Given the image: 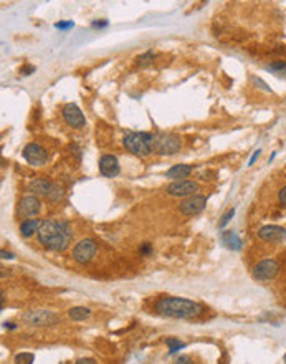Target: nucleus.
I'll return each mask as SVG.
<instances>
[{
	"label": "nucleus",
	"instance_id": "nucleus-1",
	"mask_svg": "<svg viewBox=\"0 0 286 364\" xmlns=\"http://www.w3.org/2000/svg\"><path fill=\"white\" fill-rule=\"evenodd\" d=\"M36 237L46 250L63 252L71 243L73 232L68 222L60 220V218H48V220L41 222Z\"/></svg>",
	"mask_w": 286,
	"mask_h": 364
},
{
	"label": "nucleus",
	"instance_id": "nucleus-2",
	"mask_svg": "<svg viewBox=\"0 0 286 364\" xmlns=\"http://www.w3.org/2000/svg\"><path fill=\"white\" fill-rule=\"evenodd\" d=\"M154 310L159 315L167 316V318H177V320H192L202 315L204 308L192 300L177 298V296H167L160 298L154 305Z\"/></svg>",
	"mask_w": 286,
	"mask_h": 364
},
{
	"label": "nucleus",
	"instance_id": "nucleus-3",
	"mask_svg": "<svg viewBox=\"0 0 286 364\" xmlns=\"http://www.w3.org/2000/svg\"><path fill=\"white\" fill-rule=\"evenodd\" d=\"M154 139L155 134L150 133H126L123 138V144L134 156L147 158L154 153Z\"/></svg>",
	"mask_w": 286,
	"mask_h": 364
},
{
	"label": "nucleus",
	"instance_id": "nucleus-4",
	"mask_svg": "<svg viewBox=\"0 0 286 364\" xmlns=\"http://www.w3.org/2000/svg\"><path fill=\"white\" fill-rule=\"evenodd\" d=\"M28 192H33V195H43L51 202H56L63 197V189L46 178L33 179L28 184Z\"/></svg>",
	"mask_w": 286,
	"mask_h": 364
},
{
	"label": "nucleus",
	"instance_id": "nucleus-5",
	"mask_svg": "<svg viewBox=\"0 0 286 364\" xmlns=\"http://www.w3.org/2000/svg\"><path fill=\"white\" fill-rule=\"evenodd\" d=\"M182 148L180 138L170 133H159L154 139V153L160 156H172L179 153Z\"/></svg>",
	"mask_w": 286,
	"mask_h": 364
},
{
	"label": "nucleus",
	"instance_id": "nucleus-6",
	"mask_svg": "<svg viewBox=\"0 0 286 364\" xmlns=\"http://www.w3.org/2000/svg\"><path fill=\"white\" fill-rule=\"evenodd\" d=\"M98 250V243L93 238H83L81 242H78L75 248H73V260L76 263H88L91 262V258L95 257Z\"/></svg>",
	"mask_w": 286,
	"mask_h": 364
},
{
	"label": "nucleus",
	"instance_id": "nucleus-7",
	"mask_svg": "<svg viewBox=\"0 0 286 364\" xmlns=\"http://www.w3.org/2000/svg\"><path fill=\"white\" fill-rule=\"evenodd\" d=\"M23 321L32 326H51L58 321V316L48 310H32L23 315Z\"/></svg>",
	"mask_w": 286,
	"mask_h": 364
},
{
	"label": "nucleus",
	"instance_id": "nucleus-8",
	"mask_svg": "<svg viewBox=\"0 0 286 364\" xmlns=\"http://www.w3.org/2000/svg\"><path fill=\"white\" fill-rule=\"evenodd\" d=\"M280 272V265L277 260L268 258V260H262L260 263L255 265L253 268V277L258 282H268V280H273Z\"/></svg>",
	"mask_w": 286,
	"mask_h": 364
},
{
	"label": "nucleus",
	"instance_id": "nucleus-9",
	"mask_svg": "<svg viewBox=\"0 0 286 364\" xmlns=\"http://www.w3.org/2000/svg\"><path fill=\"white\" fill-rule=\"evenodd\" d=\"M165 190H167L169 195H174V197H190L194 195V192L199 190V184L195 181H187V179L174 181L172 184L167 185Z\"/></svg>",
	"mask_w": 286,
	"mask_h": 364
},
{
	"label": "nucleus",
	"instance_id": "nucleus-10",
	"mask_svg": "<svg viewBox=\"0 0 286 364\" xmlns=\"http://www.w3.org/2000/svg\"><path fill=\"white\" fill-rule=\"evenodd\" d=\"M205 205H207V197L194 194L190 197H185V199L179 204V209L184 215H195L204 210Z\"/></svg>",
	"mask_w": 286,
	"mask_h": 364
},
{
	"label": "nucleus",
	"instance_id": "nucleus-11",
	"mask_svg": "<svg viewBox=\"0 0 286 364\" xmlns=\"http://www.w3.org/2000/svg\"><path fill=\"white\" fill-rule=\"evenodd\" d=\"M22 156H23V159L32 166H41V164L46 163V159H48L46 151L36 143H30V144L25 146Z\"/></svg>",
	"mask_w": 286,
	"mask_h": 364
},
{
	"label": "nucleus",
	"instance_id": "nucleus-12",
	"mask_svg": "<svg viewBox=\"0 0 286 364\" xmlns=\"http://www.w3.org/2000/svg\"><path fill=\"white\" fill-rule=\"evenodd\" d=\"M63 119L68 126L75 128V129H80L86 124L85 114L81 113V109L76 105H73V103H68V105L63 106Z\"/></svg>",
	"mask_w": 286,
	"mask_h": 364
},
{
	"label": "nucleus",
	"instance_id": "nucleus-13",
	"mask_svg": "<svg viewBox=\"0 0 286 364\" xmlns=\"http://www.w3.org/2000/svg\"><path fill=\"white\" fill-rule=\"evenodd\" d=\"M41 210V202L36 195H25L18 202V214L22 217H36Z\"/></svg>",
	"mask_w": 286,
	"mask_h": 364
},
{
	"label": "nucleus",
	"instance_id": "nucleus-14",
	"mask_svg": "<svg viewBox=\"0 0 286 364\" xmlns=\"http://www.w3.org/2000/svg\"><path fill=\"white\" fill-rule=\"evenodd\" d=\"M258 237L263 242L268 243H280L286 238V228L280 225H265L258 230Z\"/></svg>",
	"mask_w": 286,
	"mask_h": 364
},
{
	"label": "nucleus",
	"instance_id": "nucleus-15",
	"mask_svg": "<svg viewBox=\"0 0 286 364\" xmlns=\"http://www.w3.org/2000/svg\"><path fill=\"white\" fill-rule=\"evenodd\" d=\"M100 173L105 178H116L119 174V163L111 154H105L100 159Z\"/></svg>",
	"mask_w": 286,
	"mask_h": 364
},
{
	"label": "nucleus",
	"instance_id": "nucleus-16",
	"mask_svg": "<svg viewBox=\"0 0 286 364\" xmlns=\"http://www.w3.org/2000/svg\"><path fill=\"white\" fill-rule=\"evenodd\" d=\"M192 174V166H187V164H177V166H172L167 173H165V178L169 179H177V181H182L185 178H189Z\"/></svg>",
	"mask_w": 286,
	"mask_h": 364
},
{
	"label": "nucleus",
	"instance_id": "nucleus-17",
	"mask_svg": "<svg viewBox=\"0 0 286 364\" xmlns=\"http://www.w3.org/2000/svg\"><path fill=\"white\" fill-rule=\"evenodd\" d=\"M220 238H222L223 245H225L227 248H230V250H240V248H242V240H240V237H238L235 232H232V230L222 232Z\"/></svg>",
	"mask_w": 286,
	"mask_h": 364
},
{
	"label": "nucleus",
	"instance_id": "nucleus-18",
	"mask_svg": "<svg viewBox=\"0 0 286 364\" xmlns=\"http://www.w3.org/2000/svg\"><path fill=\"white\" fill-rule=\"evenodd\" d=\"M41 225V222L38 218H25V220L20 223V232H22L23 237H32L33 233H38V228Z\"/></svg>",
	"mask_w": 286,
	"mask_h": 364
},
{
	"label": "nucleus",
	"instance_id": "nucleus-19",
	"mask_svg": "<svg viewBox=\"0 0 286 364\" xmlns=\"http://www.w3.org/2000/svg\"><path fill=\"white\" fill-rule=\"evenodd\" d=\"M68 315H70L71 320L83 321V320H86V318H90V316H91V310L86 308V306H75V308H71L68 311Z\"/></svg>",
	"mask_w": 286,
	"mask_h": 364
},
{
	"label": "nucleus",
	"instance_id": "nucleus-20",
	"mask_svg": "<svg viewBox=\"0 0 286 364\" xmlns=\"http://www.w3.org/2000/svg\"><path fill=\"white\" fill-rule=\"evenodd\" d=\"M35 356L32 353H20L15 356V364H33Z\"/></svg>",
	"mask_w": 286,
	"mask_h": 364
},
{
	"label": "nucleus",
	"instance_id": "nucleus-21",
	"mask_svg": "<svg viewBox=\"0 0 286 364\" xmlns=\"http://www.w3.org/2000/svg\"><path fill=\"white\" fill-rule=\"evenodd\" d=\"M165 343H167V346H169V355H174V353H177L179 350H182V348L185 346L184 343L175 340V338H169Z\"/></svg>",
	"mask_w": 286,
	"mask_h": 364
},
{
	"label": "nucleus",
	"instance_id": "nucleus-22",
	"mask_svg": "<svg viewBox=\"0 0 286 364\" xmlns=\"http://www.w3.org/2000/svg\"><path fill=\"white\" fill-rule=\"evenodd\" d=\"M154 53L152 51H147V53H144V55H141V56H138V65L139 66H145L147 63H150V60L154 58Z\"/></svg>",
	"mask_w": 286,
	"mask_h": 364
},
{
	"label": "nucleus",
	"instance_id": "nucleus-23",
	"mask_svg": "<svg viewBox=\"0 0 286 364\" xmlns=\"http://www.w3.org/2000/svg\"><path fill=\"white\" fill-rule=\"evenodd\" d=\"M233 215H235V209H230V210H227L225 214H223L222 220L218 222V227H220V228H223V227H225L227 223L232 220V217H233Z\"/></svg>",
	"mask_w": 286,
	"mask_h": 364
},
{
	"label": "nucleus",
	"instance_id": "nucleus-24",
	"mask_svg": "<svg viewBox=\"0 0 286 364\" xmlns=\"http://www.w3.org/2000/svg\"><path fill=\"white\" fill-rule=\"evenodd\" d=\"M278 199H280V204H282L283 207H286V185L278 192Z\"/></svg>",
	"mask_w": 286,
	"mask_h": 364
},
{
	"label": "nucleus",
	"instance_id": "nucleus-25",
	"mask_svg": "<svg viewBox=\"0 0 286 364\" xmlns=\"http://www.w3.org/2000/svg\"><path fill=\"white\" fill-rule=\"evenodd\" d=\"M174 364H194V361H192L189 356H179Z\"/></svg>",
	"mask_w": 286,
	"mask_h": 364
},
{
	"label": "nucleus",
	"instance_id": "nucleus-26",
	"mask_svg": "<svg viewBox=\"0 0 286 364\" xmlns=\"http://www.w3.org/2000/svg\"><path fill=\"white\" fill-rule=\"evenodd\" d=\"M35 71V66H32V65H25L22 70H20V73H22V75H30V73H33Z\"/></svg>",
	"mask_w": 286,
	"mask_h": 364
},
{
	"label": "nucleus",
	"instance_id": "nucleus-27",
	"mask_svg": "<svg viewBox=\"0 0 286 364\" xmlns=\"http://www.w3.org/2000/svg\"><path fill=\"white\" fill-rule=\"evenodd\" d=\"M270 68H273V70H283V68H286V63H285V61H277V63L270 65Z\"/></svg>",
	"mask_w": 286,
	"mask_h": 364
},
{
	"label": "nucleus",
	"instance_id": "nucleus-28",
	"mask_svg": "<svg viewBox=\"0 0 286 364\" xmlns=\"http://www.w3.org/2000/svg\"><path fill=\"white\" fill-rule=\"evenodd\" d=\"M55 27H56V28H60V30L71 28V27H73V22H60V23H56Z\"/></svg>",
	"mask_w": 286,
	"mask_h": 364
},
{
	"label": "nucleus",
	"instance_id": "nucleus-29",
	"mask_svg": "<svg viewBox=\"0 0 286 364\" xmlns=\"http://www.w3.org/2000/svg\"><path fill=\"white\" fill-rule=\"evenodd\" d=\"M150 252H152V245H149V243H143V245H141V253L147 255Z\"/></svg>",
	"mask_w": 286,
	"mask_h": 364
},
{
	"label": "nucleus",
	"instance_id": "nucleus-30",
	"mask_svg": "<svg viewBox=\"0 0 286 364\" xmlns=\"http://www.w3.org/2000/svg\"><path fill=\"white\" fill-rule=\"evenodd\" d=\"M76 364H96V361L90 360V358H83V360H78Z\"/></svg>",
	"mask_w": 286,
	"mask_h": 364
},
{
	"label": "nucleus",
	"instance_id": "nucleus-31",
	"mask_svg": "<svg viewBox=\"0 0 286 364\" xmlns=\"http://www.w3.org/2000/svg\"><path fill=\"white\" fill-rule=\"evenodd\" d=\"M260 153H262V151H255V153H253V156H252V159L250 161H248V166H252L253 163H255V161H257V158H258V156H260Z\"/></svg>",
	"mask_w": 286,
	"mask_h": 364
},
{
	"label": "nucleus",
	"instance_id": "nucleus-32",
	"mask_svg": "<svg viewBox=\"0 0 286 364\" xmlns=\"http://www.w3.org/2000/svg\"><path fill=\"white\" fill-rule=\"evenodd\" d=\"M108 22L105 20V22H93V28H103V27H106Z\"/></svg>",
	"mask_w": 286,
	"mask_h": 364
},
{
	"label": "nucleus",
	"instance_id": "nucleus-33",
	"mask_svg": "<svg viewBox=\"0 0 286 364\" xmlns=\"http://www.w3.org/2000/svg\"><path fill=\"white\" fill-rule=\"evenodd\" d=\"M0 255H2L3 258H8V260H10V258H13V255H12V253L5 252V250H2V252H0Z\"/></svg>",
	"mask_w": 286,
	"mask_h": 364
},
{
	"label": "nucleus",
	"instance_id": "nucleus-34",
	"mask_svg": "<svg viewBox=\"0 0 286 364\" xmlns=\"http://www.w3.org/2000/svg\"><path fill=\"white\" fill-rule=\"evenodd\" d=\"M3 326H5V328H8V330H15V325H13V323H7V321H5V323H3Z\"/></svg>",
	"mask_w": 286,
	"mask_h": 364
},
{
	"label": "nucleus",
	"instance_id": "nucleus-35",
	"mask_svg": "<svg viewBox=\"0 0 286 364\" xmlns=\"http://www.w3.org/2000/svg\"><path fill=\"white\" fill-rule=\"evenodd\" d=\"M285 363H286V355H285Z\"/></svg>",
	"mask_w": 286,
	"mask_h": 364
}]
</instances>
